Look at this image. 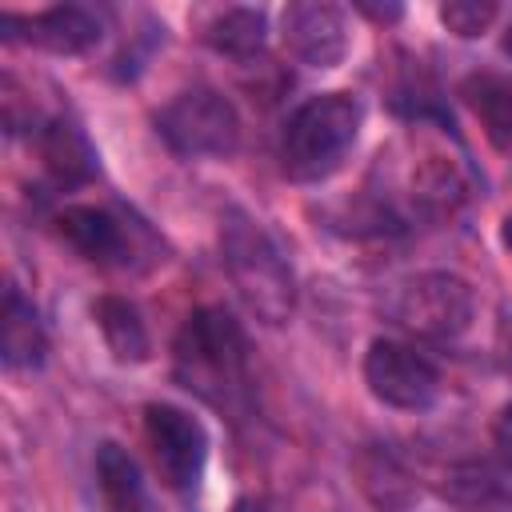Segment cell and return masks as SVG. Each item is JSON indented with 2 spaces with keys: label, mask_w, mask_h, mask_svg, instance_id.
Returning a JSON list of instances; mask_svg holds the SVG:
<instances>
[{
  "label": "cell",
  "mask_w": 512,
  "mask_h": 512,
  "mask_svg": "<svg viewBox=\"0 0 512 512\" xmlns=\"http://www.w3.org/2000/svg\"><path fill=\"white\" fill-rule=\"evenodd\" d=\"M176 380L212 400L232 404L248 380V336L224 308H196L172 344Z\"/></svg>",
  "instance_id": "6da1fadb"
},
{
  "label": "cell",
  "mask_w": 512,
  "mask_h": 512,
  "mask_svg": "<svg viewBox=\"0 0 512 512\" xmlns=\"http://www.w3.org/2000/svg\"><path fill=\"white\" fill-rule=\"evenodd\" d=\"M364 104L352 92H320L304 100L280 136V168L288 180L316 184L332 176L360 136Z\"/></svg>",
  "instance_id": "7a4b0ae2"
},
{
  "label": "cell",
  "mask_w": 512,
  "mask_h": 512,
  "mask_svg": "<svg viewBox=\"0 0 512 512\" xmlns=\"http://www.w3.org/2000/svg\"><path fill=\"white\" fill-rule=\"evenodd\" d=\"M220 252H224V268H228L240 300L264 324H280L292 312L296 288H292V268H288L284 252L260 228V220H252L244 212H228L224 228H220Z\"/></svg>",
  "instance_id": "3957f363"
},
{
  "label": "cell",
  "mask_w": 512,
  "mask_h": 512,
  "mask_svg": "<svg viewBox=\"0 0 512 512\" xmlns=\"http://www.w3.org/2000/svg\"><path fill=\"white\" fill-rule=\"evenodd\" d=\"M388 316L420 340H456L476 316V296L452 272H420L400 284Z\"/></svg>",
  "instance_id": "277c9868"
},
{
  "label": "cell",
  "mask_w": 512,
  "mask_h": 512,
  "mask_svg": "<svg viewBox=\"0 0 512 512\" xmlns=\"http://www.w3.org/2000/svg\"><path fill=\"white\" fill-rule=\"evenodd\" d=\"M156 128L168 140V148L180 156H232L240 144V116L212 88L180 92L160 112Z\"/></svg>",
  "instance_id": "5b68a950"
},
{
  "label": "cell",
  "mask_w": 512,
  "mask_h": 512,
  "mask_svg": "<svg viewBox=\"0 0 512 512\" xmlns=\"http://www.w3.org/2000/svg\"><path fill=\"white\" fill-rule=\"evenodd\" d=\"M144 436L156 460V472L164 476V484L180 496H192L208 460V432L204 424L176 408V404H148L144 408Z\"/></svg>",
  "instance_id": "8992f818"
},
{
  "label": "cell",
  "mask_w": 512,
  "mask_h": 512,
  "mask_svg": "<svg viewBox=\"0 0 512 512\" xmlns=\"http://www.w3.org/2000/svg\"><path fill=\"white\" fill-rule=\"evenodd\" d=\"M364 380L380 404L400 408V412H420L440 392L436 364L400 340H372L364 356Z\"/></svg>",
  "instance_id": "52a82bcc"
},
{
  "label": "cell",
  "mask_w": 512,
  "mask_h": 512,
  "mask_svg": "<svg viewBox=\"0 0 512 512\" xmlns=\"http://www.w3.org/2000/svg\"><path fill=\"white\" fill-rule=\"evenodd\" d=\"M284 48L312 68L340 64L348 52L344 12L336 4H288L284 8Z\"/></svg>",
  "instance_id": "ba28073f"
},
{
  "label": "cell",
  "mask_w": 512,
  "mask_h": 512,
  "mask_svg": "<svg viewBox=\"0 0 512 512\" xmlns=\"http://www.w3.org/2000/svg\"><path fill=\"white\" fill-rule=\"evenodd\" d=\"M52 232L60 244H68L76 256H84L92 264H128V256H132L128 228L108 208L72 204L52 220Z\"/></svg>",
  "instance_id": "9c48e42d"
},
{
  "label": "cell",
  "mask_w": 512,
  "mask_h": 512,
  "mask_svg": "<svg viewBox=\"0 0 512 512\" xmlns=\"http://www.w3.org/2000/svg\"><path fill=\"white\" fill-rule=\"evenodd\" d=\"M0 28H24L20 36L28 44H36L44 52H56V56H80L100 40V16L80 8V4H56V8H44L36 16L4 12Z\"/></svg>",
  "instance_id": "30bf717a"
},
{
  "label": "cell",
  "mask_w": 512,
  "mask_h": 512,
  "mask_svg": "<svg viewBox=\"0 0 512 512\" xmlns=\"http://www.w3.org/2000/svg\"><path fill=\"white\" fill-rule=\"evenodd\" d=\"M48 352L44 328L36 308L16 292L4 288V312H0V356L8 368H36Z\"/></svg>",
  "instance_id": "8fae6325"
},
{
  "label": "cell",
  "mask_w": 512,
  "mask_h": 512,
  "mask_svg": "<svg viewBox=\"0 0 512 512\" xmlns=\"http://www.w3.org/2000/svg\"><path fill=\"white\" fill-rule=\"evenodd\" d=\"M96 484H100L104 512H152L136 460L112 440L96 448Z\"/></svg>",
  "instance_id": "7c38bea8"
},
{
  "label": "cell",
  "mask_w": 512,
  "mask_h": 512,
  "mask_svg": "<svg viewBox=\"0 0 512 512\" xmlns=\"http://www.w3.org/2000/svg\"><path fill=\"white\" fill-rule=\"evenodd\" d=\"M40 156H44V168L48 176L60 184V188H72V184H84L92 180L96 172V156L84 140V132L68 120H52L44 132H40Z\"/></svg>",
  "instance_id": "4fadbf2b"
},
{
  "label": "cell",
  "mask_w": 512,
  "mask_h": 512,
  "mask_svg": "<svg viewBox=\"0 0 512 512\" xmlns=\"http://www.w3.org/2000/svg\"><path fill=\"white\" fill-rule=\"evenodd\" d=\"M460 96L468 100V108L484 124L488 140L496 148L512 152V80L492 76V72H480V76H468L464 80Z\"/></svg>",
  "instance_id": "5bb4252c"
},
{
  "label": "cell",
  "mask_w": 512,
  "mask_h": 512,
  "mask_svg": "<svg viewBox=\"0 0 512 512\" xmlns=\"http://www.w3.org/2000/svg\"><path fill=\"white\" fill-rule=\"evenodd\" d=\"M96 324H100L104 344L112 348L116 360H124V364L148 360V328H144L136 304H128L124 296H100L96 300Z\"/></svg>",
  "instance_id": "9a60e30c"
},
{
  "label": "cell",
  "mask_w": 512,
  "mask_h": 512,
  "mask_svg": "<svg viewBox=\"0 0 512 512\" xmlns=\"http://www.w3.org/2000/svg\"><path fill=\"white\" fill-rule=\"evenodd\" d=\"M264 36H268V16L260 8H228L220 12L204 40L220 52V56H232V60H248L264 48Z\"/></svg>",
  "instance_id": "2e32d148"
},
{
  "label": "cell",
  "mask_w": 512,
  "mask_h": 512,
  "mask_svg": "<svg viewBox=\"0 0 512 512\" xmlns=\"http://www.w3.org/2000/svg\"><path fill=\"white\" fill-rule=\"evenodd\" d=\"M356 472H360V488L372 496V504L376 508H384V512H404L408 504H412V496H416V488H412V480L400 472V464L388 456V452H380V448H368L360 460H356Z\"/></svg>",
  "instance_id": "e0dca14e"
},
{
  "label": "cell",
  "mask_w": 512,
  "mask_h": 512,
  "mask_svg": "<svg viewBox=\"0 0 512 512\" xmlns=\"http://www.w3.org/2000/svg\"><path fill=\"white\" fill-rule=\"evenodd\" d=\"M496 16H500V8L488 4V0H448V4H440V20L456 36H480Z\"/></svg>",
  "instance_id": "ac0fdd59"
},
{
  "label": "cell",
  "mask_w": 512,
  "mask_h": 512,
  "mask_svg": "<svg viewBox=\"0 0 512 512\" xmlns=\"http://www.w3.org/2000/svg\"><path fill=\"white\" fill-rule=\"evenodd\" d=\"M492 444H496L500 464L512 472V404L500 408V416H496V424H492Z\"/></svg>",
  "instance_id": "d6986e66"
},
{
  "label": "cell",
  "mask_w": 512,
  "mask_h": 512,
  "mask_svg": "<svg viewBox=\"0 0 512 512\" xmlns=\"http://www.w3.org/2000/svg\"><path fill=\"white\" fill-rule=\"evenodd\" d=\"M232 512H264V504L248 496V500H236V508H232Z\"/></svg>",
  "instance_id": "ffe728a7"
},
{
  "label": "cell",
  "mask_w": 512,
  "mask_h": 512,
  "mask_svg": "<svg viewBox=\"0 0 512 512\" xmlns=\"http://www.w3.org/2000/svg\"><path fill=\"white\" fill-rule=\"evenodd\" d=\"M504 244H508V252H512V216L504 220Z\"/></svg>",
  "instance_id": "44dd1931"
},
{
  "label": "cell",
  "mask_w": 512,
  "mask_h": 512,
  "mask_svg": "<svg viewBox=\"0 0 512 512\" xmlns=\"http://www.w3.org/2000/svg\"><path fill=\"white\" fill-rule=\"evenodd\" d=\"M504 52L512 56V24H508V32H504Z\"/></svg>",
  "instance_id": "7402d4cb"
}]
</instances>
